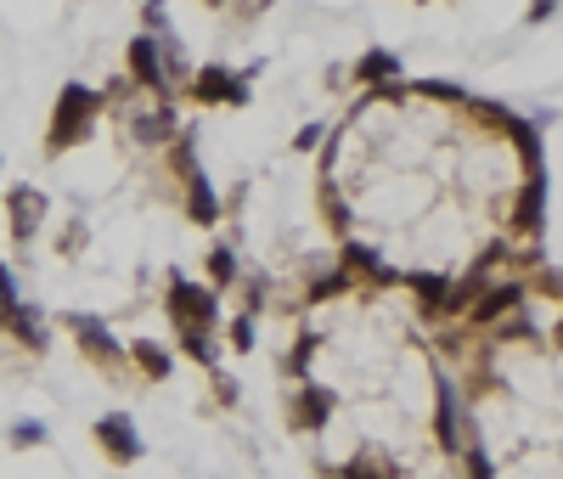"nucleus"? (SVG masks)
Wrapping results in <instances>:
<instances>
[{
	"mask_svg": "<svg viewBox=\"0 0 563 479\" xmlns=\"http://www.w3.org/2000/svg\"><path fill=\"white\" fill-rule=\"evenodd\" d=\"M344 479H383V474H372L367 463H350V468H344Z\"/></svg>",
	"mask_w": 563,
	"mask_h": 479,
	"instance_id": "29",
	"label": "nucleus"
},
{
	"mask_svg": "<svg viewBox=\"0 0 563 479\" xmlns=\"http://www.w3.org/2000/svg\"><path fill=\"white\" fill-rule=\"evenodd\" d=\"M181 349H186L197 367H215V361H220V344H215L209 328H181Z\"/></svg>",
	"mask_w": 563,
	"mask_h": 479,
	"instance_id": "17",
	"label": "nucleus"
},
{
	"mask_svg": "<svg viewBox=\"0 0 563 479\" xmlns=\"http://www.w3.org/2000/svg\"><path fill=\"white\" fill-rule=\"evenodd\" d=\"M12 445H23V452H28V445H46V423H17Z\"/></svg>",
	"mask_w": 563,
	"mask_h": 479,
	"instance_id": "26",
	"label": "nucleus"
},
{
	"mask_svg": "<svg viewBox=\"0 0 563 479\" xmlns=\"http://www.w3.org/2000/svg\"><path fill=\"white\" fill-rule=\"evenodd\" d=\"M321 142V124H299V136H293V152H310Z\"/></svg>",
	"mask_w": 563,
	"mask_h": 479,
	"instance_id": "27",
	"label": "nucleus"
},
{
	"mask_svg": "<svg viewBox=\"0 0 563 479\" xmlns=\"http://www.w3.org/2000/svg\"><path fill=\"white\" fill-rule=\"evenodd\" d=\"M186 152H192V142H181V147H175V170H186V214L197 220V226H215V220H220V198H215L209 175L197 170Z\"/></svg>",
	"mask_w": 563,
	"mask_h": 479,
	"instance_id": "6",
	"label": "nucleus"
},
{
	"mask_svg": "<svg viewBox=\"0 0 563 479\" xmlns=\"http://www.w3.org/2000/svg\"><path fill=\"white\" fill-rule=\"evenodd\" d=\"M435 395H440V406H435V434H440L445 452L456 457V452H462V395H456L451 378H435Z\"/></svg>",
	"mask_w": 563,
	"mask_h": 479,
	"instance_id": "10",
	"label": "nucleus"
},
{
	"mask_svg": "<svg viewBox=\"0 0 563 479\" xmlns=\"http://www.w3.org/2000/svg\"><path fill=\"white\" fill-rule=\"evenodd\" d=\"M333 412H339V395L327 390V383H299V395H293V423L299 429H327L333 423Z\"/></svg>",
	"mask_w": 563,
	"mask_h": 479,
	"instance_id": "9",
	"label": "nucleus"
},
{
	"mask_svg": "<svg viewBox=\"0 0 563 479\" xmlns=\"http://www.w3.org/2000/svg\"><path fill=\"white\" fill-rule=\"evenodd\" d=\"M7 209H12V237L17 243H35V232L46 226V198H40V192L35 186H12Z\"/></svg>",
	"mask_w": 563,
	"mask_h": 479,
	"instance_id": "11",
	"label": "nucleus"
},
{
	"mask_svg": "<svg viewBox=\"0 0 563 479\" xmlns=\"http://www.w3.org/2000/svg\"><path fill=\"white\" fill-rule=\"evenodd\" d=\"M344 271H360V277H372L378 287H389V282H401V277H394L383 260H378V254L367 248V243H344Z\"/></svg>",
	"mask_w": 563,
	"mask_h": 479,
	"instance_id": "15",
	"label": "nucleus"
},
{
	"mask_svg": "<svg viewBox=\"0 0 563 479\" xmlns=\"http://www.w3.org/2000/svg\"><path fill=\"white\" fill-rule=\"evenodd\" d=\"M170 131H175V108L170 102H163L158 113H147V119H136V142H163Z\"/></svg>",
	"mask_w": 563,
	"mask_h": 479,
	"instance_id": "18",
	"label": "nucleus"
},
{
	"mask_svg": "<svg viewBox=\"0 0 563 479\" xmlns=\"http://www.w3.org/2000/svg\"><path fill=\"white\" fill-rule=\"evenodd\" d=\"M192 102L197 108H248V74H231L225 62L192 74Z\"/></svg>",
	"mask_w": 563,
	"mask_h": 479,
	"instance_id": "3",
	"label": "nucleus"
},
{
	"mask_svg": "<svg viewBox=\"0 0 563 479\" xmlns=\"http://www.w3.org/2000/svg\"><path fill=\"white\" fill-rule=\"evenodd\" d=\"M209 277H215V287H231V282H237V254L209 248Z\"/></svg>",
	"mask_w": 563,
	"mask_h": 479,
	"instance_id": "21",
	"label": "nucleus"
},
{
	"mask_svg": "<svg viewBox=\"0 0 563 479\" xmlns=\"http://www.w3.org/2000/svg\"><path fill=\"white\" fill-rule=\"evenodd\" d=\"M412 90L428 96V102H468V90H462L456 79H417Z\"/></svg>",
	"mask_w": 563,
	"mask_h": 479,
	"instance_id": "20",
	"label": "nucleus"
},
{
	"mask_svg": "<svg viewBox=\"0 0 563 479\" xmlns=\"http://www.w3.org/2000/svg\"><path fill=\"white\" fill-rule=\"evenodd\" d=\"M541 220H547V175H529L524 204H518V232L524 237H541Z\"/></svg>",
	"mask_w": 563,
	"mask_h": 479,
	"instance_id": "13",
	"label": "nucleus"
},
{
	"mask_svg": "<svg viewBox=\"0 0 563 479\" xmlns=\"http://www.w3.org/2000/svg\"><path fill=\"white\" fill-rule=\"evenodd\" d=\"M406 287L428 305V310H440V294H445V277H428V271H406Z\"/></svg>",
	"mask_w": 563,
	"mask_h": 479,
	"instance_id": "19",
	"label": "nucleus"
},
{
	"mask_svg": "<svg viewBox=\"0 0 563 479\" xmlns=\"http://www.w3.org/2000/svg\"><path fill=\"white\" fill-rule=\"evenodd\" d=\"M124 62H130V74H136V85H147V90H158L163 102H170V62H163V46L158 40H147V35H136L130 40V51H124Z\"/></svg>",
	"mask_w": 563,
	"mask_h": 479,
	"instance_id": "5",
	"label": "nucleus"
},
{
	"mask_svg": "<svg viewBox=\"0 0 563 479\" xmlns=\"http://www.w3.org/2000/svg\"><path fill=\"white\" fill-rule=\"evenodd\" d=\"M316 344H321L316 333H305L299 344H293V356H287V378H299V383H305V372H310V356H316Z\"/></svg>",
	"mask_w": 563,
	"mask_h": 479,
	"instance_id": "22",
	"label": "nucleus"
},
{
	"mask_svg": "<svg viewBox=\"0 0 563 479\" xmlns=\"http://www.w3.org/2000/svg\"><path fill=\"white\" fill-rule=\"evenodd\" d=\"M62 322H69V328L79 333V349H85V356H90L96 367H119V361H124V344L108 333V322H102V316H85V310H74V316H62Z\"/></svg>",
	"mask_w": 563,
	"mask_h": 479,
	"instance_id": "7",
	"label": "nucleus"
},
{
	"mask_svg": "<svg viewBox=\"0 0 563 479\" xmlns=\"http://www.w3.org/2000/svg\"><path fill=\"white\" fill-rule=\"evenodd\" d=\"M96 113H102V90H90V85H62L57 96V108H51V131H46V152H69L79 142H90L96 131Z\"/></svg>",
	"mask_w": 563,
	"mask_h": 479,
	"instance_id": "1",
	"label": "nucleus"
},
{
	"mask_svg": "<svg viewBox=\"0 0 563 479\" xmlns=\"http://www.w3.org/2000/svg\"><path fill=\"white\" fill-rule=\"evenodd\" d=\"M170 316L181 328H209L215 333V316H220V299H215V287H197L186 277L170 282Z\"/></svg>",
	"mask_w": 563,
	"mask_h": 479,
	"instance_id": "4",
	"label": "nucleus"
},
{
	"mask_svg": "<svg viewBox=\"0 0 563 479\" xmlns=\"http://www.w3.org/2000/svg\"><path fill=\"white\" fill-rule=\"evenodd\" d=\"M552 12H558V0H536V7H529V23H552Z\"/></svg>",
	"mask_w": 563,
	"mask_h": 479,
	"instance_id": "28",
	"label": "nucleus"
},
{
	"mask_svg": "<svg viewBox=\"0 0 563 479\" xmlns=\"http://www.w3.org/2000/svg\"><path fill=\"white\" fill-rule=\"evenodd\" d=\"M231 344H237L243 356H248V349L259 344V339H254V316H237V322H231Z\"/></svg>",
	"mask_w": 563,
	"mask_h": 479,
	"instance_id": "25",
	"label": "nucleus"
},
{
	"mask_svg": "<svg viewBox=\"0 0 563 479\" xmlns=\"http://www.w3.org/2000/svg\"><path fill=\"white\" fill-rule=\"evenodd\" d=\"M462 452H468V479H490V457L479 440H462Z\"/></svg>",
	"mask_w": 563,
	"mask_h": 479,
	"instance_id": "24",
	"label": "nucleus"
},
{
	"mask_svg": "<svg viewBox=\"0 0 563 479\" xmlns=\"http://www.w3.org/2000/svg\"><path fill=\"white\" fill-rule=\"evenodd\" d=\"M0 328L7 333H17L28 349H46V322H40V310L35 305H23V294H17V277L0 266Z\"/></svg>",
	"mask_w": 563,
	"mask_h": 479,
	"instance_id": "2",
	"label": "nucleus"
},
{
	"mask_svg": "<svg viewBox=\"0 0 563 479\" xmlns=\"http://www.w3.org/2000/svg\"><path fill=\"white\" fill-rule=\"evenodd\" d=\"M355 79H360V85H372V79H401V57H394V51H383V46L360 51V62H355Z\"/></svg>",
	"mask_w": 563,
	"mask_h": 479,
	"instance_id": "16",
	"label": "nucleus"
},
{
	"mask_svg": "<svg viewBox=\"0 0 563 479\" xmlns=\"http://www.w3.org/2000/svg\"><path fill=\"white\" fill-rule=\"evenodd\" d=\"M524 305V282H495V287H479V299L468 305V316L485 328V322H502L507 310Z\"/></svg>",
	"mask_w": 563,
	"mask_h": 479,
	"instance_id": "12",
	"label": "nucleus"
},
{
	"mask_svg": "<svg viewBox=\"0 0 563 479\" xmlns=\"http://www.w3.org/2000/svg\"><path fill=\"white\" fill-rule=\"evenodd\" d=\"M96 445H102L108 463H119V468H130L142 457V434H136V423H130L124 412H108V418L96 423Z\"/></svg>",
	"mask_w": 563,
	"mask_h": 479,
	"instance_id": "8",
	"label": "nucleus"
},
{
	"mask_svg": "<svg viewBox=\"0 0 563 479\" xmlns=\"http://www.w3.org/2000/svg\"><path fill=\"white\" fill-rule=\"evenodd\" d=\"M344 287H350V271H327V277L310 282V299H339Z\"/></svg>",
	"mask_w": 563,
	"mask_h": 479,
	"instance_id": "23",
	"label": "nucleus"
},
{
	"mask_svg": "<svg viewBox=\"0 0 563 479\" xmlns=\"http://www.w3.org/2000/svg\"><path fill=\"white\" fill-rule=\"evenodd\" d=\"M124 361H136L152 383H163V378H170L175 372V361H170V349H163V344H152V339H136V344H130L124 349Z\"/></svg>",
	"mask_w": 563,
	"mask_h": 479,
	"instance_id": "14",
	"label": "nucleus"
}]
</instances>
